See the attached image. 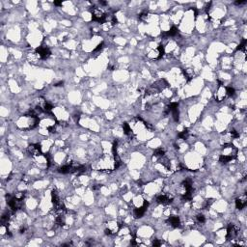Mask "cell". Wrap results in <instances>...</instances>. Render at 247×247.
<instances>
[{
    "label": "cell",
    "instance_id": "cell-25",
    "mask_svg": "<svg viewBox=\"0 0 247 247\" xmlns=\"http://www.w3.org/2000/svg\"><path fill=\"white\" fill-rule=\"evenodd\" d=\"M54 5H56V6H61V5H62V2H58V1H54Z\"/></svg>",
    "mask_w": 247,
    "mask_h": 247
},
{
    "label": "cell",
    "instance_id": "cell-6",
    "mask_svg": "<svg viewBox=\"0 0 247 247\" xmlns=\"http://www.w3.org/2000/svg\"><path fill=\"white\" fill-rule=\"evenodd\" d=\"M28 153L32 155V157H40V155H43L44 154L42 153V148L39 144H32L28 146Z\"/></svg>",
    "mask_w": 247,
    "mask_h": 247
},
{
    "label": "cell",
    "instance_id": "cell-8",
    "mask_svg": "<svg viewBox=\"0 0 247 247\" xmlns=\"http://www.w3.org/2000/svg\"><path fill=\"white\" fill-rule=\"evenodd\" d=\"M173 201V197L170 194H160L157 197V202L161 205H168Z\"/></svg>",
    "mask_w": 247,
    "mask_h": 247
},
{
    "label": "cell",
    "instance_id": "cell-10",
    "mask_svg": "<svg viewBox=\"0 0 247 247\" xmlns=\"http://www.w3.org/2000/svg\"><path fill=\"white\" fill-rule=\"evenodd\" d=\"M247 205V197L246 195H241L239 196V198H238L236 200V206L238 210H242L244 209Z\"/></svg>",
    "mask_w": 247,
    "mask_h": 247
},
{
    "label": "cell",
    "instance_id": "cell-21",
    "mask_svg": "<svg viewBox=\"0 0 247 247\" xmlns=\"http://www.w3.org/2000/svg\"><path fill=\"white\" fill-rule=\"evenodd\" d=\"M147 18H148V12L147 11H144V12H142L139 15V18L141 19V21H145V19H147Z\"/></svg>",
    "mask_w": 247,
    "mask_h": 247
},
{
    "label": "cell",
    "instance_id": "cell-19",
    "mask_svg": "<svg viewBox=\"0 0 247 247\" xmlns=\"http://www.w3.org/2000/svg\"><path fill=\"white\" fill-rule=\"evenodd\" d=\"M226 95L228 97H235L236 95V90L233 87H226Z\"/></svg>",
    "mask_w": 247,
    "mask_h": 247
},
{
    "label": "cell",
    "instance_id": "cell-18",
    "mask_svg": "<svg viewBox=\"0 0 247 247\" xmlns=\"http://www.w3.org/2000/svg\"><path fill=\"white\" fill-rule=\"evenodd\" d=\"M246 44H247L246 40H242V42H241L239 47H236V50H239V51H242V52L245 53V51H246Z\"/></svg>",
    "mask_w": 247,
    "mask_h": 247
},
{
    "label": "cell",
    "instance_id": "cell-9",
    "mask_svg": "<svg viewBox=\"0 0 247 247\" xmlns=\"http://www.w3.org/2000/svg\"><path fill=\"white\" fill-rule=\"evenodd\" d=\"M148 206H149V203L147 202V201H145L142 206H140V208L135 209V210H134V213H134V216H135V218H141V217H143V215L145 214L146 210H147V209H148Z\"/></svg>",
    "mask_w": 247,
    "mask_h": 247
},
{
    "label": "cell",
    "instance_id": "cell-15",
    "mask_svg": "<svg viewBox=\"0 0 247 247\" xmlns=\"http://www.w3.org/2000/svg\"><path fill=\"white\" fill-rule=\"evenodd\" d=\"M178 34H179V30H178L177 27H175V26L171 27L169 29V31H167L166 33H163L164 36H170V37H175V36H177Z\"/></svg>",
    "mask_w": 247,
    "mask_h": 247
},
{
    "label": "cell",
    "instance_id": "cell-16",
    "mask_svg": "<svg viewBox=\"0 0 247 247\" xmlns=\"http://www.w3.org/2000/svg\"><path fill=\"white\" fill-rule=\"evenodd\" d=\"M154 155L155 158H162L165 155V150L162 149V148H159V149H157L154 151Z\"/></svg>",
    "mask_w": 247,
    "mask_h": 247
},
{
    "label": "cell",
    "instance_id": "cell-17",
    "mask_svg": "<svg viewBox=\"0 0 247 247\" xmlns=\"http://www.w3.org/2000/svg\"><path fill=\"white\" fill-rule=\"evenodd\" d=\"M188 136H189V132H188V129L187 128H184L183 132H180V133H179V138L180 139H184V140H185V139H187L188 138Z\"/></svg>",
    "mask_w": 247,
    "mask_h": 247
},
{
    "label": "cell",
    "instance_id": "cell-12",
    "mask_svg": "<svg viewBox=\"0 0 247 247\" xmlns=\"http://www.w3.org/2000/svg\"><path fill=\"white\" fill-rule=\"evenodd\" d=\"M120 228H121V226L118 223L114 222V221H111V222L107 223V227H106V229L110 231L111 235H114L117 233V232L120 230Z\"/></svg>",
    "mask_w": 247,
    "mask_h": 247
},
{
    "label": "cell",
    "instance_id": "cell-26",
    "mask_svg": "<svg viewBox=\"0 0 247 247\" xmlns=\"http://www.w3.org/2000/svg\"><path fill=\"white\" fill-rule=\"evenodd\" d=\"M244 3H245V1H236V4H239H239H244Z\"/></svg>",
    "mask_w": 247,
    "mask_h": 247
},
{
    "label": "cell",
    "instance_id": "cell-14",
    "mask_svg": "<svg viewBox=\"0 0 247 247\" xmlns=\"http://www.w3.org/2000/svg\"><path fill=\"white\" fill-rule=\"evenodd\" d=\"M123 130H124V133L127 136H128V137H132V127H130L129 124L124 123L123 124Z\"/></svg>",
    "mask_w": 247,
    "mask_h": 247
},
{
    "label": "cell",
    "instance_id": "cell-1",
    "mask_svg": "<svg viewBox=\"0 0 247 247\" xmlns=\"http://www.w3.org/2000/svg\"><path fill=\"white\" fill-rule=\"evenodd\" d=\"M40 119L38 116L31 114L24 115L18 121V127L21 129H32L39 125Z\"/></svg>",
    "mask_w": 247,
    "mask_h": 247
},
{
    "label": "cell",
    "instance_id": "cell-3",
    "mask_svg": "<svg viewBox=\"0 0 247 247\" xmlns=\"http://www.w3.org/2000/svg\"><path fill=\"white\" fill-rule=\"evenodd\" d=\"M92 12V19L94 21H97L99 23H104L108 21L107 15L105 14L102 9L99 7H92L91 9Z\"/></svg>",
    "mask_w": 247,
    "mask_h": 247
},
{
    "label": "cell",
    "instance_id": "cell-2",
    "mask_svg": "<svg viewBox=\"0 0 247 247\" xmlns=\"http://www.w3.org/2000/svg\"><path fill=\"white\" fill-rule=\"evenodd\" d=\"M238 157V149L233 144H226L223 146V152L219 157V162L222 164H227L230 161L234 160Z\"/></svg>",
    "mask_w": 247,
    "mask_h": 247
},
{
    "label": "cell",
    "instance_id": "cell-4",
    "mask_svg": "<svg viewBox=\"0 0 247 247\" xmlns=\"http://www.w3.org/2000/svg\"><path fill=\"white\" fill-rule=\"evenodd\" d=\"M239 234V228L234 224H230L227 228V235L226 238L228 239H235L236 238H238V236Z\"/></svg>",
    "mask_w": 247,
    "mask_h": 247
},
{
    "label": "cell",
    "instance_id": "cell-7",
    "mask_svg": "<svg viewBox=\"0 0 247 247\" xmlns=\"http://www.w3.org/2000/svg\"><path fill=\"white\" fill-rule=\"evenodd\" d=\"M36 52L38 53V55L40 56V58H41V60L47 59L50 56V54H51L49 48L47 47H39L36 49Z\"/></svg>",
    "mask_w": 247,
    "mask_h": 247
},
{
    "label": "cell",
    "instance_id": "cell-20",
    "mask_svg": "<svg viewBox=\"0 0 247 247\" xmlns=\"http://www.w3.org/2000/svg\"><path fill=\"white\" fill-rule=\"evenodd\" d=\"M196 221H197L198 223H201V224L205 223L206 218H205L204 214H202V213H199V214L196 215Z\"/></svg>",
    "mask_w": 247,
    "mask_h": 247
},
{
    "label": "cell",
    "instance_id": "cell-11",
    "mask_svg": "<svg viewBox=\"0 0 247 247\" xmlns=\"http://www.w3.org/2000/svg\"><path fill=\"white\" fill-rule=\"evenodd\" d=\"M167 223L169 225H171L172 227H174V228H178V227L180 226V218L178 217V216L172 215V216H170V217L168 218Z\"/></svg>",
    "mask_w": 247,
    "mask_h": 247
},
{
    "label": "cell",
    "instance_id": "cell-13",
    "mask_svg": "<svg viewBox=\"0 0 247 247\" xmlns=\"http://www.w3.org/2000/svg\"><path fill=\"white\" fill-rule=\"evenodd\" d=\"M234 137L233 135H232L231 132H224L222 134V137H221V141H222V143L224 145L226 144H231L232 141H233Z\"/></svg>",
    "mask_w": 247,
    "mask_h": 247
},
{
    "label": "cell",
    "instance_id": "cell-24",
    "mask_svg": "<svg viewBox=\"0 0 247 247\" xmlns=\"http://www.w3.org/2000/svg\"><path fill=\"white\" fill-rule=\"evenodd\" d=\"M63 81H60V82H58V83H56V84H54V86H56V87H58V86H62L63 85Z\"/></svg>",
    "mask_w": 247,
    "mask_h": 247
},
{
    "label": "cell",
    "instance_id": "cell-22",
    "mask_svg": "<svg viewBox=\"0 0 247 247\" xmlns=\"http://www.w3.org/2000/svg\"><path fill=\"white\" fill-rule=\"evenodd\" d=\"M103 45H104V44H103V43H100V44L98 45V47L94 49V52L96 53V52H99V51H102V49L103 48Z\"/></svg>",
    "mask_w": 247,
    "mask_h": 247
},
{
    "label": "cell",
    "instance_id": "cell-5",
    "mask_svg": "<svg viewBox=\"0 0 247 247\" xmlns=\"http://www.w3.org/2000/svg\"><path fill=\"white\" fill-rule=\"evenodd\" d=\"M227 97V95H226V87L223 86V84L219 82V85H218V89L217 91L214 93V99L216 100V102H222V100Z\"/></svg>",
    "mask_w": 247,
    "mask_h": 247
},
{
    "label": "cell",
    "instance_id": "cell-23",
    "mask_svg": "<svg viewBox=\"0 0 247 247\" xmlns=\"http://www.w3.org/2000/svg\"><path fill=\"white\" fill-rule=\"evenodd\" d=\"M153 245L154 246H159V245H161V242H160L158 239H154L153 241Z\"/></svg>",
    "mask_w": 247,
    "mask_h": 247
}]
</instances>
